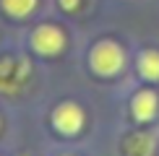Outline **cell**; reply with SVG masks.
<instances>
[{"mask_svg":"<svg viewBox=\"0 0 159 156\" xmlns=\"http://www.w3.org/2000/svg\"><path fill=\"white\" fill-rule=\"evenodd\" d=\"M57 3H60V8H63V11H76L81 0H57Z\"/></svg>","mask_w":159,"mask_h":156,"instance_id":"ba28073f","label":"cell"},{"mask_svg":"<svg viewBox=\"0 0 159 156\" xmlns=\"http://www.w3.org/2000/svg\"><path fill=\"white\" fill-rule=\"evenodd\" d=\"M157 107H159V102H157L154 91H138V94L133 96V104H130L133 117H136V120H141V122L151 120V117L157 115Z\"/></svg>","mask_w":159,"mask_h":156,"instance_id":"277c9868","label":"cell"},{"mask_svg":"<svg viewBox=\"0 0 159 156\" xmlns=\"http://www.w3.org/2000/svg\"><path fill=\"white\" fill-rule=\"evenodd\" d=\"M31 47H34L39 55H57V52L65 47V34L52 24H42V26H37L34 34H31Z\"/></svg>","mask_w":159,"mask_h":156,"instance_id":"7a4b0ae2","label":"cell"},{"mask_svg":"<svg viewBox=\"0 0 159 156\" xmlns=\"http://www.w3.org/2000/svg\"><path fill=\"white\" fill-rule=\"evenodd\" d=\"M125 154L128 156H151L154 154V141L146 133H136L125 141Z\"/></svg>","mask_w":159,"mask_h":156,"instance_id":"5b68a950","label":"cell"},{"mask_svg":"<svg viewBox=\"0 0 159 156\" xmlns=\"http://www.w3.org/2000/svg\"><path fill=\"white\" fill-rule=\"evenodd\" d=\"M89 65L97 70L99 76H115V73H120L123 70V65H125V55H123V50H120V44H115V42H97L94 47H91L89 52Z\"/></svg>","mask_w":159,"mask_h":156,"instance_id":"6da1fadb","label":"cell"},{"mask_svg":"<svg viewBox=\"0 0 159 156\" xmlns=\"http://www.w3.org/2000/svg\"><path fill=\"white\" fill-rule=\"evenodd\" d=\"M52 122H55V128L60 130L65 135H76L78 130L84 125V112L81 107L73 102H63L60 107L55 109V115H52Z\"/></svg>","mask_w":159,"mask_h":156,"instance_id":"3957f363","label":"cell"},{"mask_svg":"<svg viewBox=\"0 0 159 156\" xmlns=\"http://www.w3.org/2000/svg\"><path fill=\"white\" fill-rule=\"evenodd\" d=\"M138 70H141V76L146 78V81H159V52H154V50L141 52V57H138Z\"/></svg>","mask_w":159,"mask_h":156,"instance_id":"8992f818","label":"cell"},{"mask_svg":"<svg viewBox=\"0 0 159 156\" xmlns=\"http://www.w3.org/2000/svg\"><path fill=\"white\" fill-rule=\"evenodd\" d=\"M0 5H3V11L8 13V16L24 18V16H29V13L37 8V0H0Z\"/></svg>","mask_w":159,"mask_h":156,"instance_id":"52a82bcc","label":"cell"}]
</instances>
